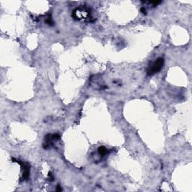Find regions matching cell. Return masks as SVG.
<instances>
[{"mask_svg":"<svg viewBox=\"0 0 192 192\" xmlns=\"http://www.w3.org/2000/svg\"><path fill=\"white\" fill-rule=\"evenodd\" d=\"M72 16L76 20L89 21L91 19V10L86 6H81L74 11Z\"/></svg>","mask_w":192,"mask_h":192,"instance_id":"obj_1","label":"cell"},{"mask_svg":"<svg viewBox=\"0 0 192 192\" xmlns=\"http://www.w3.org/2000/svg\"><path fill=\"white\" fill-rule=\"evenodd\" d=\"M164 60L163 58H158L156 60L153 62L152 64L149 65V68H148V71H147V73H148V75H153L155 74L158 73L161 70V68H163V65H164Z\"/></svg>","mask_w":192,"mask_h":192,"instance_id":"obj_2","label":"cell"},{"mask_svg":"<svg viewBox=\"0 0 192 192\" xmlns=\"http://www.w3.org/2000/svg\"><path fill=\"white\" fill-rule=\"evenodd\" d=\"M14 161H17L18 164H20L21 165V167H22V171H23V174H22V179L23 180H27L29 179V171H30V170H29V167L28 164H25L24 162H22L19 160H14L13 159Z\"/></svg>","mask_w":192,"mask_h":192,"instance_id":"obj_3","label":"cell"},{"mask_svg":"<svg viewBox=\"0 0 192 192\" xmlns=\"http://www.w3.org/2000/svg\"><path fill=\"white\" fill-rule=\"evenodd\" d=\"M98 153L101 155V156H104V155H106L108 153V149H106L104 146H101L98 148Z\"/></svg>","mask_w":192,"mask_h":192,"instance_id":"obj_4","label":"cell"},{"mask_svg":"<svg viewBox=\"0 0 192 192\" xmlns=\"http://www.w3.org/2000/svg\"><path fill=\"white\" fill-rule=\"evenodd\" d=\"M57 191H62V188H61V187L59 186V185H57Z\"/></svg>","mask_w":192,"mask_h":192,"instance_id":"obj_5","label":"cell"},{"mask_svg":"<svg viewBox=\"0 0 192 192\" xmlns=\"http://www.w3.org/2000/svg\"><path fill=\"white\" fill-rule=\"evenodd\" d=\"M141 12H142V13H143V14H146V9H145V8H141Z\"/></svg>","mask_w":192,"mask_h":192,"instance_id":"obj_6","label":"cell"}]
</instances>
